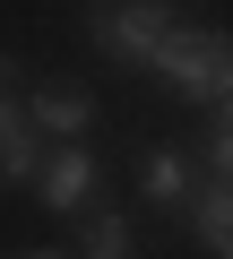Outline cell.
I'll list each match as a JSON object with an SVG mask.
<instances>
[{
	"instance_id": "obj_8",
	"label": "cell",
	"mask_w": 233,
	"mask_h": 259,
	"mask_svg": "<svg viewBox=\"0 0 233 259\" xmlns=\"http://www.w3.org/2000/svg\"><path fill=\"white\" fill-rule=\"evenodd\" d=\"M86 259H130V225L121 216H86Z\"/></svg>"
},
{
	"instance_id": "obj_3",
	"label": "cell",
	"mask_w": 233,
	"mask_h": 259,
	"mask_svg": "<svg viewBox=\"0 0 233 259\" xmlns=\"http://www.w3.org/2000/svg\"><path fill=\"white\" fill-rule=\"evenodd\" d=\"M9 61H0V182H35L43 173V147H35V104L9 95Z\"/></svg>"
},
{
	"instance_id": "obj_2",
	"label": "cell",
	"mask_w": 233,
	"mask_h": 259,
	"mask_svg": "<svg viewBox=\"0 0 233 259\" xmlns=\"http://www.w3.org/2000/svg\"><path fill=\"white\" fill-rule=\"evenodd\" d=\"M95 44L112 52V61H138V69H156V52L173 44V9H164V0H95Z\"/></svg>"
},
{
	"instance_id": "obj_6",
	"label": "cell",
	"mask_w": 233,
	"mask_h": 259,
	"mask_svg": "<svg viewBox=\"0 0 233 259\" xmlns=\"http://www.w3.org/2000/svg\"><path fill=\"white\" fill-rule=\"evenodd\" d=\"M26 104H35V130H52V139H78V130L95 121V104H86V95H78L69 78H52V87H35Z\"/></svg>"
},
{
	"instance_id": "obj_1",
	"label": "cell",
	"mask_w": 233,
	"mask_h": 259,
	"mask_svg": "<svg viewBox=\"0 0 233 259\" xmlns=\"http://www.w3.org/2000/svg\"><path fill=\"white\" fill-rule=\"evenodd\" d=\"M156 78L190 104H224L233 95V35H207V26H173V44L156 52Z\"/></svg>"
},
{
	"instance_id": "obj_10",
	"label": "cell",
	"mask_w": 233,
	"mask_h": 259,
	"mask_svg": "<svg viewBox=\"0 0 233 259\" xmlns=\"http://www.w3.org/2000/svg\"><path fill=\"white\" fill-rule=\"evenodd\" d=\"M18 259H61V250H18Z\"/></svg>"
},
{
	"instance_id": "obj_9",
	"label": "cell",
	"mask_w": 233,
	"mask_h": 259,
	"mask_svg": "<svg viewBox=\"0 0 233 259\" xmlns=\"http://www.w3.org/2000/svg\"><path fill=\"white\" fill-rule=\"evenodd\" d=\"M207 164H216V173H233V95L216 104V139H207Z\"/></svg>"
},
{
	"instance_id": "obj_5",
	"label": "cell",
	"mask_w": 233,
	"mask_h": 259,
	"mask_svg": "<svg viewBox=\"0 0 233 259\" xmlns=\"http://www.w3.org/2000/svg\"><path fill=\"white\" fill-rule=\"evenodd\" d=\"M190 233L207 242V259H233V173H216L207 190H190Z\"/></svg>"
},
{
	"instance_id": "obj_7",
	"label": "cell",
	"mask_w": 233,
	"mask_h": 259,
	"mask_svg": "<svg viewBox=\"0 0 233 259\" xmlns=\"http://www.w3.org/2000/svg\"><path fill=\"white\" fill-rule=\"evenodd\" d=\"M138 190L164 199V207L190 199V164H181V147H147V156H138Z\"/></svg>"
},
{
	"instance_id": "obj_4",
	"label": "cell",
	"mask_w": 233,
	"mask_h": 259,
	"mask_svg": "<svg viewBox=\"0 0 233 259\" xmlns=\"http://www.w3.org/2000/svg\"><path fill=\"white\" fill-rule=\"evenodd\" d=\"M35 190H43V207H86V190H95V156L78 147V139H61L52 156H43V173H35Z\"/></svg>"
}]
</instances>
